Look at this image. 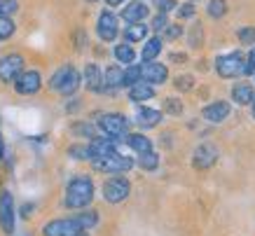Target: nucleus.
I'll use <instances>...</instances> for the list:
<instances>
[{"label": "nucleus", "mask_w": 255, "mask_h": 236, "mask_svg": "<svg viewBox=\"0 0 255 236\" xmlns=\"http://www.w3.org/2000/svg\"><path fill=\"white\" fill-rule=\"evenodd\" d=\"M96 197V187H94V178L89 173H75L66 183L63 190V206L68 211H85L89 208Z\"/></svg>", "instance_id": "obj_1"}, {"label": "nucleus", "mask_w": 255, "mask_h": 236, "mask_svg": "<svg viewBox=\"0 0 255 236\" xmlns=\"http://www.w3.org/2000/svg\"><path fill=\"white\" fill-rule=\"evenodd\" d=\"M101 194H103V201H106V204L117 206V204H122V201L129 199V194H131V183H129L127 175L115 173V175H110V178L103 180Z\"/></svg>", "instance_id": "obj_2"}, {"label": "nucleus", "mask_w": 255, "mask_h": 236, "mask_svg": "<svg viewBox=\"0 0 255 236\" xmlns=\"http://www.w3.org/2000/svg\"><path fill=\"white\" fill-rule=\"evenodd\" d=\"M216 73L223 80H234V77L246 75V54L244 52H227L216 59Z\"/></svg>", "instance_id": "obj_3"}, {"label": "nucleus", "mask_w": 255, "mask_h": 236, "mask_svg": "<svg viewBox=\"0 0 255 236\" xmlns=\"http://www.w3.org/2000/svg\"><path fill=\"white\" fill-rule=\"evenodd\" d=\"M133 166H136V161H133V157H129V152H115V154H108V157H101V159L92 161L94 171L108 173V175L129 173Z\"/></svg>", "instance_id": "obj_4"}, {"label": "nucleus", "mask_w": 255, "mask_h": 236, "mask_svg": "<svg viewBox=\"0 0 255 236\" xmlns=\"http://www.w3.org/2000/svg\"><path fill=\"white\" fill-rule=\"evenodd\" d=\"M99 129L103 131V136L122 140V138L129 133V117L124 113H101Z\"/></svg>", "instance_id": "obj_5"}, {"label": "nucleus", "mask_w": 255, "mask_h": 236, "mask_svg": "<svg viewBox=\"0 0 255 236\" xmlns=\"http://www.w3.org/2000/svg\"><path fill=\"white\" fill-rule=\"evenodd\" d=\"M23 66H26V59H23L21 54H16V52L2 54V56H0V82L14 84L16 77L26 70Z\"/></svg>", "instance_id": "obj_6"}, {"label": "nucleus", "mask_w": 255, "mask_h": 236, "mask_svg": "<svg viewBox=\"0 0 255 236\" xmlns=\"http://www.w3.org/2000/svg\"><path fill=\"white\" fill-rule=\"evenodd\" d=\"M96 35L103 42H113L120 35V19L113 9H103L96 19Z\"/></svg>", "instance_id": "obj_7"}, {"label": "nucleus", "mask_w": 255, "mask_h": 236, "mask_svg": "<svg viewBox=\"0 0 255 236\" xmlns=\"http://www.w3.org/2000/svg\"><path fill=\"white\" fill-rule=\"evenodd\" d=\"M12 89L19 96H35L42 89V75H40V70H23L21 75L14 80Z\"/></svg>", "instance_id": "obj_8"}, {"label": "nucleus", "mask_w": 255, "mask_h": 236, "mask_svg": "<svg viewBox=\"0 0 255 236\" xmlns=\"http://www.w3.org/2000/svg\"><path fill=\"white\" fill-rule=\"evenodd\" d=\"M80 232H82V229H80L75 215L54 218V220H49L45 227H42V236H75V234H80Z\"/></svg>", "instance_id": "obj_9"}, {"label": "nucleus", "mask_w": 255, "mask_h": 236, "mask_svg": "<svg viewBox=\"0 0 255 236\" xmlns=\"http://www.w3.org/2000/svg\"><path fill=\"white\" fill-rule=\"evenodd\" d=\"M14 222H16V208H14V199L7 190H2L0 194V229L5 236L14 234Z\"/></svg>", "instance_id": "obj_10"}, {"label": "nucleus", "mask_w": 255, "mask_h": 236, "mask_svg": "<svg viewBox=\"0 0 255 236\" xmlns=\"http://www.w3.org/2000/svg\"><path fill=\"white\" fill-rule=\"evenodd\" d=\"M218 157H220V152H218L216 145L201 143L194 147V152H192V166L197 168V171H206V168H211L216 164Z\"/></svg>", "instance_id": "obj_11"}, {"label": "nucleus", "mask_w": 255, "mask_h": 236, "mask_svg": "<svg viewBox=\"0 0 255 236\" xmlns=\"http://www.w3.org/2000/svg\"><path fill=\"white\" fill-rule=\"evenodd\" d=\"M232 115V106H230V101H211L209 106L201 108V117H204V122L209 124H223L227 117Z\"/></svg>", "instance_id": "obj_12"}, {"label": "nucleus", "mask_w": 255, "mask_h": 236, "mask_svg": "<svg viewBox=\"0 0 255 236\" xmlns=\"http://www.w3.org/2000/svg\"><path fill=\"white\" fill-rule=\"evenodd\" d=\"M140 75H143V82L152 84V87H159V84L169 82V68L164 63L157 61H147L140 66Z\"/></svg>", "instance_id": "obj_13"}, {"label": "nucleus", "mask_w": 255, "mask_h": 236, "mask_svg": "<svg viewBox=\"0 0 255 236\" xmlns=\"http://www.w3.org/2000/svg\"><path fill=\"white\" fill-rule=\"evenodd\" d=\"M162 117L164 113L157 110V108H150V106H138L136 108V115H133V122L138 124L140 129H155L162 124Z\"/></svg>", "instance_id": "obj_14"}, {"label": "nucleus", "mask_w": 255, "mask_h": 236, "mask_svg": "<svg viewBox=\"0 0 255 236\" xmlns=\"http://www.w3.org/2000/svg\"><path fill=\"white\" fill-rule=\"evenodd\" d=\"M120 89H124V68L113 63V66H108L103 70V92L117 94Z\"/></svg>", "instance_id": "obj_15"}, {"label": "nucleus", "mask_w": 255, "mask_h": 236, "mask_svg": "<svg viewBox=\"0 0 255 236\" xmlns=\"http://www.w3.org/2000/svg\"><path fill=\"white\" fill-rule=\"evenodd\" d=\"M82 87L89 89L94 94H101L103 92V70H101L99 63H87L85 66V73H82Z\"/></svg>", "instance_id": "obj_16"}, {"label": "nucleus", "mask_w": 255, "mask_h": 236, "mask_svg": "<svg viewBox=\"0 0 255 236\" xmlns=\"http://www.w3.org/2000/svg\"><path fill=\"white\" fill-rule=\"evenodd\" d=\"M75 70H78V68H75L73 63H61V66H59V68H56L54 73L49 75V82H47V87H49L52 92L59 94L63 87H66V82L70 80V75H73Z\"/></svg>", "instance_id": "obj_17"}, {"label": "nucleus", "mask_w": 255, "mask_h": 236, "mask_svg": "<svg viewBox=\"0 0 255 236\" xmlns=\"http://www.w3.org/2000/svg\"><path fill=\"white\" fill-rule=\"evenodd\" d=\"M155 87L147 82H136L133 87H129L127 89V96H129V101L131 103H136V106H143L145 101H152L155 99Z\"/></svg>", "instance_id": "obj_18"}, {"label": "nucleus", "mask_w": 255, "mask_h": 236, "mask_svg": "<svg viewBox=\"0 0 255 236\" xmlns=\"http://www.w3.org/2000/svg\"><path fill=\"white\" fill-rule=\"evenodd\" d=\"M232 101L237 103V106H241V108L253 106V101H255V87L251 82H237L232 87Z\"/></svg>", "instance_id": "obj_19"}, {"label": "nucleus", "mask_w": 255, "mask_h": 236, "mask_svg": "<svg viewBox=\"0 0 255 236\" xmlns=\"http://www.w3.org/2000/svg\"><path fill=\"white\" fill-rule=\"evenodd\" d=\"M145 16H147V5L143 0H133V2L122 7V19L127 23H140Z\"/></svg>", "instance_id": "obj_20"}, {"label": "nucleus", "mask_w": 255, "mask_h": 236, "mask_svg": "<svg viewBox=\"0 0 255 236\" xmlns=\"http://www.w3.org/2000/svg\"><path fill=\"white\" fill-rule=\"evenodd\" d=\"M122 140H124V145L136 154H143V152H150V150H152V140H150L145 133H131V131H129Z\"/></svg>", "instance_id": "obj_21"}, {"label": "nucleus", "mask_w": 255, "mask_h": 236, "mask_svg": "<svg viewBox=\"0 0 255 236\" xmlns=\"http://www.w3.org/2000/svg\"><path fill=\"white\" fill-rule=\"evenodd\" d=\"M73 215H75V220H78L82 232H92L101 220V215L96 208H85V211H78V213H73Z\"/></svg>", "instance_id": "obj_22"}, {"label": "nucleus", "mask_w": 255, "mask_h": 236, "mask_svg": "<svg viewBox=\"0 0 255 236\" xmlns=\"http://www.w3.org/2000/svg\"><path fill=\"white\" fill-rule=\"evenodd\" d=\"M164 47V40L159 38V35H155V38H147L145 45H143V52H140V56H143V61H155L157 56H159V52H162Z\"/></svg>", "instance_id": "obj_23"}, {"label": "nucleus", "mask_w": 255, "mask_h": 236, "mask_svg": "<svg viewBox=\"0 0 255 236\" xmlns=\"http://www.w3.org/2000/svg\"><path fill=\"white\" fill-rule=\"evenodd\" d=\"M147 38V26L143 21L140 23H129L127 28H124V40L133 45V42H143Z\"/></svg>", "instance_id": "obj_24"}, {"label": "nucleus", "mask_w": 255, "mask_h": 236, "mask_svg": "<svg viewBox=\"0 0 255 236\" xmlns=\"http://www.w3.org/2000/svg\"><path fill=\"white\" fill-rule=\"evenodd\" d=\"M136 164H138L140 171H145V173H152L159 168V154L155 150H150V152H143L136 157Z\"/></svg>", "instance_id": "obj_25"}, {"label": "nucleus", "mask_w": 255, "mask_h": 236, "mask_svg": "<svg viewBox=\"0 0 255 236\" xmlns=\"http://www.w3.org/2000/svg\"><path fill=\"white\" fill-rule=\"evenodd\" d=\"M113 54H115L117 63H122V66H131V63L136 61V52H133V47L129 45V42H122V45H117Z\"/></svg>", "instance_id": "obj_26"}, {"label": "nucleus", "mask_w": 255, "mask_h": 236, "mask_svg": "<svg viewBox=\"0 0 255 236\" xmlns=\"http://www.w3.org/2000/svg\"><path fill=\"white\" fill-rule=\"evenodd\" d=\"M68 159H75V161H92V152H89V143H75L70 145L68 150Z\"/></svg>", "instance_id": "obj_27"}, {"label": "nucleus", "mask_w": 255, "mask_h": 236, "mask_svg": "<svg viewBox=\"0 0 255 236\" xmlns=\"http://www.w3.org/2000/svg\"><path fill=\"white\" fill-rule=\"evenodd\" d=\"M162 108H164V113L171 115V117H180V115H183V110H185L183 101L176 99V96H169V99H164Z\"/></svg>", "instance_id": "obj_28"}, {"label": "nucleus", "mask_w": 255, "mask_h": 236, "mask_svg": "<svg viewBox=\"0 0 255 236\" xmlns=\"http://www.w3.org/2000/svg\"><path fill=\"white\" fill-rule=\"evenodd\" d=\"M70 133L73 136H80V138H96V129H94L89 122H75L73 126H70Z\"/></svg>", "instance_id": "obj_29"}, {"label": "nucleus", "mask_w": 255, "mask_h": 236, "mask_svg": "<svg viewBox=\"0 0 255 236\" xmlns=\"http://www.w3.org/2000/svg\"><path fill=\"white\" fill-rule=\"evenodd\" d=\"M136 82H143V75H140V66L131 63V66L124 68V87L129 89V87H133Z\"/></svg>", "instance_id": "obj_30"}, {"label": "nucleus", "mask_w": 255, "mask_h": 236, "mask_svg": "<svg viewBox=\"0 0 255 236\" xmlns=\"http://www.w3.org/2000/svg\"><path fill=\"white\" fill-rule=\"evenodd\" d=\"M16 23L12 21V16H0V42H5L14 35Z\"/></svg>", "instance_id": "obj_31"}, {"label": "nucleus", "mask_w": 255, "mask_h": 236, "mask_svg": "<svg viewBox=\"0 0 255 236\" xmlns=\"http://www.w3.org/2000/svg\"><path fill=\"white\" fill-rule=\"evenodd\" d=\"M211 19H220L227 14V0H209V7H206Z\"/></svg>", "instance_id": "obj_32"}, {"label": "nucleus", "mask_w": 255, "mask_h": 236, "mask_svg": "<svg viewBox=\"0 0 255 236\" xmlns=\"http://www.w3.org/2000/svg\"><path fill=\"white\" fill-rule=\"evenodd\" d=\"M173 87H176L178 92H192L194 89V77L192 75H178L173 80Z\"/></svg>", "instance_id": "obj_33"}, {"label": "nucleus", "mask_w": 255, "mask_h": 236, "mask_svg": "<svg viewBox=\"0 0 255 236\" xmlns=\"http://www.w3.org/2000/svg\"><path fill=\"white\" fill-rule=\"evenodd\" d=\"M237 38H239L241 45H255V28L253 26H241Z\"/></svg>", "instance_id": "obj_34"}, {"label": "nucleus", "mask_w": 255, "mask_h": 236, "mask_svg": "<svg viewBox=\"0 0 255 236\" xmlns=\"http://www.w3.org/2000/svg\"><path fill=\"white\" fill-rule=\"evenodd\" d=\"M166 26H169V19H166V14H162V12H157L155 16H152V31L155 33H164L166 31Z\"/></svg>", "instance_id": "obj_35"}, {"label": "nucleus", "mask_w": 255, "mask_h": 236, "mask_svg": "<svg viewBox=\"0 0 255 236\" xmlns=\"http://www.w3.org/2000/svg\"><path fill=\"white\" fill-rule=\"evenodd\" d=\"M19 9L16 0H0V16H12Z\"/></svg>", "instance_id": "obj_36"}, {"label": "nucleus", "mask_w": 255, "mask_h": 236, "mask_svg": "<svg viewBox=\"0 0 255 236\" xmlns=\"http://www.w3.org/2000/svg\"><path fill=\"white\" fill-rule=\"evenodd\" d=\"M180 35H183V26L180 23H169L166 31H164V38L166 40H178Z\"/></svg>", "instance_id": "obj_37"}, {"label": "nucleus", "mask_w": 255, "mask_h": 236, "mask_svg": "<svg viewBox=\"0 0 255 236\" xmlns=\"http://www.w3.org/2000/svg\"><path fill=\"white\" fill-rule=\"evenodd\" d=\"M194 2H185V5H178V19H192L194 16Z\"/></svg>", "instance_id": "obj_38"}, {"label": "nucleus", "mask_w": 255, "mask_h": 236, "mask_svg": "<svg viewBox=\"0 0 255 236\" xmlns=\"http://www.w3.org/2000/svg\"><path fill=\"white\" fill-rule=\"evenodd\" d=\"M155 7L159 9L162 14H169L171 9L178 7V2H176V0H155Z\"/></svg>", "instance_id": "obj_39"}, {"label": "nucleus", "mask_w": 255, "mask_h": 236, "mask_svg": "<svg viewBox=\"0 0 255 236\" xmlns=\"http://www.w3.org/2000/svg\"><path fill=\"white\" fill-rule=\"evenodd\" d=\"M246 75H255V47L246 56Z\"/></svg>", "instance_id": "obj_40"}, {"label": "nucleus", "mask_w": 255, "mask_h": 236, "mask_svg": "<svg viewBox=\"0 0 255 236\" xmlns=\"http://www.w3.org/2000/svg\"><path fill=\"white\" fill-rule=\"evenodd\" d=\"M33 208H35V206H33V204H23L21 208H19V213H21V218H23V220H28V218H31V215H33Z\"/></svg>", "instance_id": "obj_41"}, {"label": "nucleus", "mask_w": 255, "mask_h": 236, "mask_svg": "<svg viewBox=\"0 0 255 236\" xmlns=\"http://www.w3.org/2000/svg\"><path fill=\"white\" fill-rule=\"evenodd\" d=\"M5 157H7V152H5V138H2V133H0V164L5 161Z\"/></svg>", "instance_id": "obj_42"}, {"label": "nucleus", "mask_w": 255, "mask_h": 236, "mask_svg": "<svg viewBox=\"0 0 255 236\" xmlns=\"http://www.w3.org/2000/svg\"><path fill=\"white\" fill-rule=\"evenodd\" d=\"M171 61H178V63H185L187 56L185 54H171Z\"/></svg>", "instance_id": "obj_43"}, {"label": "nucleus", "mask_w": 255, "mask_h": 236, "mask_svg": "<svg viewBox=\"0 0 255 236\" xmlns=\"http://www.w3.org/2000/svg\"><path fill=\"white\" fill-rule=\"evenodd\" d=\"M106 2H108L110 7H117V5H122L124 0H106Z\"/></svg>", "instance_id": "obj_44"}, {"label": "nucleus", "mask_w": 255, "mask_h": 236, "mask_svg": "<svg viewBox=\"0 0 255 236\" xmlns=\"http://www.w3.org/2000/svg\"><path fill=\"white\" fill-rule=\"evenodd\" d=\"M251 113H253V119H255V101H253V106H251Z\"/></svg>", "instance_id": "obj_45"}, {"label": "nucleus", "mask_w": 255, "mask_h": 236, "mask_svg": "<svg viewBox=\"0 0 255 236\" xmlns=\"http://www.w3.org/2000/svg\"><path fill=\"white\" fill-rule=\"evenodd\" d=\"M75 236H89V232H80V234H75Z\"/></svg>", "instance_id": "obj_46"}, {"label": "nucleus", "mask_w": 255, "mask_h": 236, "mask_svg": "<svg viewBox=\"0 0 255 236\" xmlns=\"http://www.w3.org/2000/svg\"><path fill=\"white\" fill-rule=\"evenodd\" d=\"M89 2H96V0H89Z\"/></svg>", "instance_id": "obj_47"}, {"label": "nucleus", "mask_w": 255, "mask_h": 236, "mask_svg": "<svg viewBox=\"0 0 255 236\" xmlns=\"http://www.w3.org/2000/svg\"><path fill=\"white\" fill-rule=\"evenodd\" d=\"M0 194H2V190H0Z\"/></svg>", "instance_id": "obj_48"}]
</instances>
